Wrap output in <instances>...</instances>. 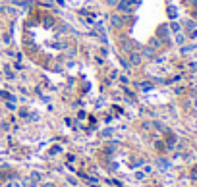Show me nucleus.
<instances>
[{"label": "nucleus", "mask_w": 197, "mask_h": 187, "mask_svg": "<svg viewBox=\"0 0 197 187\" xmlns=\"http://www.w3.org/2000/svg\"><path fill=\"white\" fill-rule=\"evenodd\" d=\"M166 12H168V18L170 19H176L178 18V10L174 8V6H168V10H166Z\"/></svg>", "instance_id": "8"}, {"label": "nucleus", "mask_w": 197, "mask_h": 187, "mask_svg": "<svg viewBox=\"0 0 197 187\" xmlns=\"http://www.w3.org/2000/svg\"><path fill=\"white\" fill-rule=\"evenodd\" d=\"M168 27H170V31H172V33H180V29H182L180 23H178V21H174V19H172V23H170Z\"/></svg>", "instance_id": "10"}, {"label": "nucleus", "mask_w": 197, "mask_h": 187, "mask_svg": "<svg viewBox=\"0 0 197 187\" xmlns=\"http://www.w3.org/2000/svg\"><path fill=\"white\" fill-rule=\"evenodd\" d=\"M141 56H145V58H149V60H155L157 50L153 46H141Z\"/></svg>", "instance_id": "5"}, {"label": "nucleus", "mask_w": 197, "mask_h": 187, "mask_svg": "<svg viewBox=\"0 0 197 187\" xmlns=\"http://www.w3.org/2000/svg\"><path fill=\"white\" fill-rule=\"evenodd\" d=\"M118 4V0H106V6H116Z\"/></svg>", "instance_id": "24"}, {"label": "nucleus", "mask_w": 197, "mask_h": 187, "mask_svg": "<svg viewBox=\"0 0 197 187\" xmlns=\"http://www.w3.org/2000/svg\"><path fill=\"white\" fill-rule=\"evenodd\" d=\"M23 187H35V181H33V179H25V181H23Z\"/></svg>", "instance_id": "16"}, {"label": "nucleus", "mask_w": 197, "mask_h": 187, "mask_svg": "<svg viewBox=\"0 0 197 187\" xmlns=\"http://www.w3.org/2000/svg\"><path fill=\"white\" fill-rule=\"evenodd\" d=\"M14 68H16V70H23V66H21L19 62H16V64H14Z\"/></svg>", "instance_id": "26"}, {"label": "nucleus", "mask_w": 197, "mask_h": 187, "mask_svg": "<svg viewBox=\"0 0 197 187\" xmlns=\"http://www.w3.org/2000/svg\"><path fill=\"white\" fill-rule=\"evenodd\" d=\"M43 25H45V29H50V27H54V18L47 16V18H45V21H43Z\"/></svg>", "instance_id": "7"}, {"label": "nucleus", "mask_w": 197, "mask_h": 187, "mask_svg": "<svg viewBox=\"0 0 197 187\" xmlns=\"http://www.w3.org/2000/svg\"><path fill=\"white\" fill-rule=\"evenodd\" d=\"M129 54V58H128V62H129V66H139L141 64V60H143V56L139 54V52H135V50H131V52H128Z\"/></svg>", "instance_id": "4"}, {"label": "nucleus", "mask_w": 197, "mask_h": 187, "mask_svg": "<svg viewBox=\"0 0 197 187\" xmlns=\"http://www.w3.org/2000/svg\"><path fill=\"white\" fill-rule=\"evenodd\" d=\"M149 45H151L153 48L157 50V48H160V45H162V41H160L158 37H151V41H149Z\"/></svg>", "instance_id": "6"}, {"label": "nucleus", "mask_w": 197, "mask_h": 187, "mask_svg": "<svg viewBox=\"0 0 197 187\" xmlns=\"http://www.w3.org/2000/svg\"><path fill=\"white\" fill-rule=\"evenodd\" d=\"M184 25L187 27V29H195V21H189V19H187V21H186Z\"/></svg>", "instance_id": "17"}, {"label": "nucleus", "mask_w": 197, "mask_h": 187, "mask_svg": "<svg viewBox=\"0 0 197 187\" xmlns=\"http://www.w3.org/2000/svg\"><path fill=\"white\" fill-rule=\"evenodd\" d=\"M189 37H191V39H195V37H197V29H193L191 33H189Z\"/></svg>", "instance_id": "28"}, {"label": "nucleus", "mask_w": 197, "mask_h": 187, "mask_svg": "<svg viewBox=\"0 0 197 187\" xmlns=\"http://www.w3.org/2000/svg\"><path fill=\"white\" fill-rule=\"evenodd\" d=\"M56 2L60 4V6H66V2H64V0H56Z\"/></svg>", "instance_id": "29"}, {"label": "nucleus", "mask_w": 197, "mask_h": 187, "mask_svg": "<svg viewBox=\"0 0 197 187\" xmlns=\"http://www.w3.org/2000/svg\"><path fill=\"white\" fill-rule=\"evenodd\" d=\"M58 153H62V147H52L50 149V154H58Z\"/></svg>", "instance_id": "18"}, {"label": "nucleus", "mask_w": 197, "mask_h": 187, "mask_svg": "<svg viewBox=\"0 0 197 187\" xmlns=\"http://www.w3.org/2000/svg\"><path fill=\"white\" fill-rule=\"evenodd\" d=\"M195 48H197L195 45H187V46H184V48H182V52H184V54H189V52H193Z\"/></svg>", "instance_id": "11"}, {"label": "nucleus", "mask_w": 197, "mask_h": 187, "mask_svg": "<svg viewBox=\"0 0 197 187\" xmlns=\"http://www.w3.org/2000/svg\"><path fill=\"white\" fill-rule=\"evenodd\" d=\"M120 66L126 70V71H129V68H131V66H129V62H128L126 58H120Z\"/></svg>", "instance_id": "12"}, {"label": "nucleus", "mask_w": 197, "mask_h": 187, "mask_svg": "<svg viewBox=\"0 0 197 187\" xmlns=\"http://www.w3.org/2000/svg\"><path fill=\"white\" fill-rule=\"evenodd\" d=\"M66 31H70V33H76V31L72 29L70 25H66V23H62V25H58V33H66Z\"/></svg>", "instance_id": "9"}, {"label": "nucleus", "mask_w": 197, "mask_h": 187, "mask_svg": "<svg viewBox=\"0 0 197 187\" xmlns=\"http://www.w3.org/2000/svg\"><path fill=\"white\" fill-rule=\"evenodd\" d=\"M6 106H8V108H10L12 112H14V110H16V108H18V106H16V102H12V100H10V102H8V104H6Z\"/></svg>", "instance_id": "21"}, {"label": "nucleus", "mask_w": 197, "mask_h": 187, "mask_svg": "<svg viewBox=\"0 0 197 187\" xmlns=\"http://www.w3.org/2000/svg\"><path fill=\"white\" fill-rule=\"evenodd\" d=\"M120 83H122V85H128V83H129V77H128V75H122V77H120Z\"/></svg>", "instance_id": "20"}, {"label": "nucleus", "mask_w": 197, "mask_h": 187, "mask_svg": "<svg viewBox=\"0 0 197 187\" xmlns=\"http://www.w3.org/2000/svg\"><path fill=\"white\" fill-rule=\"evenodd\" d=\"M31 179H33V181H41L43 176L39 174V172H33V174H31Z\"/></svg>", "instance_id": "15"}, {"label": "nucleus", "mask_w": 197, "mask_h": 187, "mask_svg": "<svg viewBox=\"0 0 197 187\" xmlns=\"http://www.w3.org/2000/svg\"><path fill=\"white\" fill-rule=\"evenodd\" d=\"M6 75H8V79H10V81H14V79H16V74H12V71L8 70V71H6Z\"/></svg>", "instance_id": "22"}, {"label": "nucleus", "mask_w": 197, "mask_h": 187, "mask_svg": "<svg viewBox=\"0 0 197 187\" xmlns=\"http://www.w3.org/2000/svg\"><path fill=\"white\" fill-rule=\"evenodd\" d=\"M114 8L118 10V14H120V16H129V14L133 12V6H131V2H129V0H118V4H116Z\"/></svg>", "instance_id": "1"}, {"label": "nucleus", "mask_w": 197, "mask_h": 187, "mask_svg": "<svg viewBox=\"0 0 197 187\" xmlns=\"http://www.w3.org/2000/svg\"><path fill=\"white\" fill-rule=\"evenodd\" d=\"M0 12H4V14H10V16H16V10H14V8H8V6L0 8Z\"/></svg>", "instance_id": "13"}, {"label": "nucleus", "mask_w": 197, "mask_h": 187, "mask_svg": "<svg viewBox=\"0 0 197 187\" xmlns=\"http://www.w3.org/2000/svg\"><path fill=\"white\" fill-rule=\"evenodd\" d=\"M108 18H110V25L114 29H122L124 23H126V18L120 16V14H114V16H108Z\"/></svg>", "instance_id": "3"}, {"label": "nucleus", "mask_w": 197, "mask_h": 187, "mask_svg": "<svg viewBox=\"0 0 197 187\" xmlns=\"http://www.w3.org/2000/svg\"><path fill=\"white\" fill-rule=\"evenodd\" d=\"M139 87H141L143 91H149V89H153V85H151V83H141Z\"/></svg>", "instance_id": "19"}, {"label": "nucleus", "mask_w": 197, "mask_h": 187, "mask_svg": "<svg viewBox=\"0 0 197 187\" xmlns=\"http://www.w3.org/2000/svg\"><path fill=\"white\" fill-rule=\"evenodd\" d=\"M43 187H54L52 183H43Z\"/></svg>", "instance_id": "31"}, {"label": "nucleus", "mask_w": 197, "mask_h": 187, "mask_svg": "<svg viewBox=\"0 0 197 187\" xmlns=\"http://www.w3.org/2000/svg\"><path fill=\"white\" fill-rule=\"evenodd\" d=\"M101 54H103V56H108V48H101Z\"/></svg>", "instance_id": "27"}, {"label": "nucleus", "mask_w": 197, "mask_h": 187, "mask_svg": "<svg viewBox=\"0 0 197 187\" xmlns=\"http://www.w3.org/2000/svg\"><path fill=\"white\" fill-rule=\"evenodd\" d=\"M176 42H178V45H184V42H186V35L176 33Z\"/></svg>", "instance_id": "14"}, {"label": "nucleus", "mask_w": 197, "mask_h": 187, "mask_svg": "<svg viewBox=\"0 0 197 187\" xmlns=\"http://www.w3.org/2000/svg\"><path fill=\"white\" fill-rule=\"evenodd\" d=\"M157 37L160 39V41H168V37H170V27H168V23H162V25H158V29H157Z\"/></svg>", "instance_id": "2"}, {"label": "nucleus", "mask_w": 197, "mask_h": 187, "mask_svg": "<svg viewBox=\"0 0 197 187\" xmlns=\"http://www.w3.org/2000/svg\"><path fill=\"white\" fill-rule=\"evenodd\" d=\"M189 4H191V6H197V0H189Z\"/></svg>", "instance_id": "30"}, {"label": "nucleus", "mask_w": 197, "mask_h": 187, "mask_svg": "<svg viewBox=\"0 0 197 187\" xmlns=\"http://www.w3.org/2000/svg\"><path fill=\"white\" fill-rule=\"evenodd\" d=\"M68 183H70V185H77V179L70 176V177H68Z\"/></svg>", "instance_id": "23"}, {"label": "nucleus", "mask_w": 197, "mask_h": 187, "mask_svg": "<svg viewBox=\"0 0 197 187\" xmlns=\"http://www.w3.org/2000/svg\"><path fill=\"white\" fill-rule=\"evenodd\" d=\"M158 166H162V168H166V166H168V162H166V160H158Z\"/></svg>", "instance_id": "25"}]
</instances>
